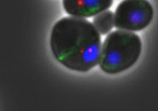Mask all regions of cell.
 Here are the masks:
<instances>
[{
	"label": "cell",
	"instance_id": "cell-1",
	"mask_svg": "<svg viewBox=\"0 0 158 111\" xmlns=\"http://www.w3.org/2000/svg\"><path fill=\"white\" fill-rule=\"evenodd\" d=\"M50 47L62 66L77 72H88L99 60L101 36L86 19L62 18L53 26Z\"/></svg>",
	"mask_w": 158,
	"mask_h": 111
},
{
	"label": "cell",
	"instance_id": "cell-2",
	"mask_svg": "<svg viewBox=\"0 0 158 111\" xmlns=\"http://www.w3.org/2000/svg\"><path fill=\"white\" fill-rule=\"evenodd\" d=\"M141 38L135 34L117 30L104 40L99 67L108 74L124 72L133 67L141 55Z\"/></svg>",
	"mask_w": 158,
	"mask_h": 111
},
{
	"label": "cell",
	"instance_id": "cell-3",
	"mask_svg": "<svg viewBox=\"0 0 158 111\" xmlns=\"http://www.w3.org/2000/svg\"><path fill=\"white\" fill-rule=\"evenodd\" d=\"M154 10L148 0H123L114 14V25L120 30L141 31L151 23Z\"/></svg>",
	"mask_w": 158,
	"mask_h": 111
},
{
	"label": "cell",
	"instance_id": "cell-4",
	"mask_svg": "<svg viewBox=\"0 0 158 111\" xmlns=\"http://www.w3.org/2000/svg\"><path fill=\"white\" fill-rule=\"evenodd\" d=\"M113 0H62L65 11L76 18H90L107 11Z\"/></svg>",
	"mask_w": 158,
	"mask_h": 111
},
{
	"label": "cell",
	"instance_id": "cell-5",
	"mask_svg": "<svg viewBox=\"0 0 158 111\" xmlns=\"http://www.w3.org/2000/svg\"><path fill=\"white\" fill-rule=\"evenodd\" d=\"M93 24L98 33L103 35L107 34L114 26L113 12L112 11H106L98 14L93 19Z\"/></svg>",
	"mask_w": 158,
	"mask_h": 111
}]
</instances>
